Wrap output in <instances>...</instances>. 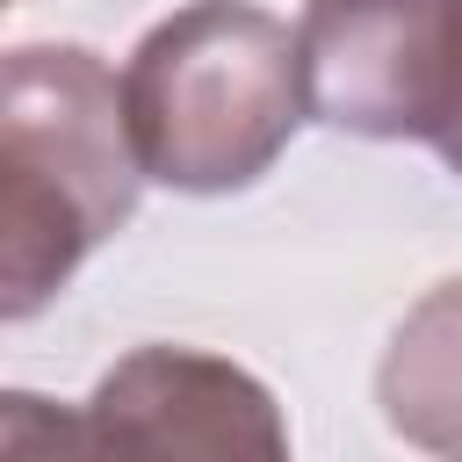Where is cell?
<instances>
[{
  "label": "cell",
  "mask_w": 462,
  "mask_h": 462,
  "mask_svg": "<svg viewBox=\"0 0 462 462\" xmlns=\"http://www.w3.org/2000/svg\"><path fill=\"white\" fill-rule=\"evenodd\" d=\"M144 159L123 72L87 43H22L0 65V310L36 318L79 260L137 217Z\"/></svg>",
  "instance_id": "6da1fadb"
},
{
  "label": "cell",
  "mask_w": 462,
  "mask_h": 462,
  "mask_svg": "<svg viewBox=\"0 0 462 462\" xmlns=\"http://www.w3.org/2000/svg\"><path fill=\"white\" fill-rule=\"evenodd\" d=\"M123 108L144 180L173 195H238L310 123L303 43L253 0H188L123 58Z\"/></svg>",
  "instance_id": "7a4b0ae2"
},
{
  "label": "cell",
  "mask_w": 462,
  "mask_h": 462,
  "mask_svg": "<svg viewBox=\"0 0 462 462\" xmlns=\"http://www.w3.org/2000/svg\"><path fill=\"white\" fill-rule=\"evenodd\" d=\"M0 462H296L274 390L209 346H130L79 404L7 390Z\"/></svg>",
  "instance_id": "3957f363"
},
{
  "label": "cell",
  "mask_w": 462,
  "mask_h": 462,
  "mask_svg": "<svg viewBox=\"0 0 462 462\" xmlns=\"http://www.w3.org/2000/svg\"><path fill=\"white\" fill-rule=\"evenodd\" d=\"M310 123L433 144L462 180V0H303Z\"/></svg>",
  "instance_id": "277c9868"
},
{
  "label": "cell",
  "mask_w": 462,
  "mask_h": 462,
  "mask_svg": "<svg viewBox=\"0 0 462 462\" xmlns=\"http://www.w3.org/2000/svg\"><path fill=\"white\" fill-rule=\"evenodd\" d=\"M375 404L404 448L433 462H462V274L433 282L397 318L375 361Z\"/></svg>",
  "instance_id": "5b68a950"
}]
</instances>
